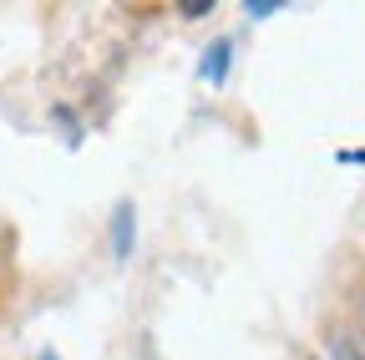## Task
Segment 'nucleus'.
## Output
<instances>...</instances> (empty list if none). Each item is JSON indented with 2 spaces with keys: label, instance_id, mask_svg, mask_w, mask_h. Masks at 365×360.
<instances>
[{
  "label": "nucleus",
  "instance_id": "obj_1",
  "mask_svg": "<svg viewBox=\"0 0 365 360\" xmlns=\"http://www.w3.org/2000/svg\"><path fill=\"white\" fill-rule=\"evenodd\" d=\"M228 66H234V41H228V36H218L213 46L203 51V66H198V76H203L208 86H223V81H228Z\"/></svg>",
  "mask_w": 365,
  "mask_h": 360
},
{
  "label": "nucleus",
  "instance_id": "obj_2",
  "mask_svg": "<svg viewBox=\"0 0 365 360\" xmlns=\"http://www.w3.org/2000/svg\"><path fill=\"white\" fill-rule=\"evenodd\" d=\"M132 244H137V213H132V203H117L112 208V249H117V259H132Z\"/></svg>",
  "mask_w": 365,
  "mask_h": 360
},
{
  "label": "nucleus",
  "instance_id": "obj_3",
  "mask_svg": "<svg viewBox=\"0 0 365 360\" xmlns=\"http://www.w3.org/2000/svg\"><path fill=\"white\" fill-rule=\"evenodd\" d=\"M345 355L350 360H365V335H345Z\"/></svg>",
  "mask_w": 365,
  "mask_h": 360
},
{
  "label": "nucleus",
  "instance_id": "obj_4",
  "mask_svg": "<svg viewBox=\"0 0 365 360\" xmlns=\"http://www.w3.org/2000/svg\"><path fill=\"white\" fill-rule=\"evenodd\" d=\"M36 360H61V355H56V350H41V355H36Z\"/></svg>",
  "mask_w": 365,
  "mask_h": 360
}]
</instances>
